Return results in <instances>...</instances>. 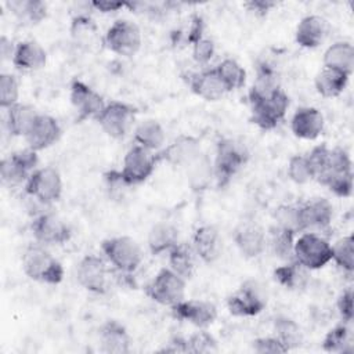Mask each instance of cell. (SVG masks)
<instances>
[{
    "mask_svg": "<svg viewBox=\"0 0 354 354\" xmlns=\"http://www.w3.org/2000/svg\"><path fill=\"white\" fill-rule=\"evenodd\" d=\"M19 100V84L14 75L1 73L0 75V106L8 109L15 105Z\"/></svg>",
    "mask_w": 354,
    "mask_h": 354,
    "instance_id": "43",
    "label": "cell"
},
{
    "mask_svg": "<svg viewBox=\"0 0 354 354\" xmlns=\"http://www.w3.org/2000/svg\"><path fill=\"white\" fill-rule=\"evenodd\" d=\"M192 93L205 101H217L224 97L228 90L214 68L205 69L189 76L188 82Z\"/></svg>",
    "mask_w": 354,
    "mask_h": 354,
    "instance_id": "25",
    "label": "cell"
},
{
    "mask_svg": "<svg viewBox=\"0 0 354 354\" xmlns=\"http://www.w3.org/2000/svg\"><path fill=\"white\" fill-rule=\"evenodd\" d=\"M35 239L41 245H62L71 239L69 225L54 213H39L30 224Z\"/></svg>",
    "mask_w": 354,
    "mask_h": 354,
    "instance_id": "15",
    "label": "cell"
},
{
    "mask_svg": "<svg viewBox=\"0 0 354 354\" xmlns=\"http://www.w3.org/2000/svg\"><path fill=\"white\" fill-rule=\"evenodd\" d=\"M353 289L351 288H347L344 289L339 299H337V311L343 319V322L346 324H350L353 321V315H354V311H353Z\"/></svg>",
    "mask_w": 354,
    "mask_h": 354,
    "instance_id": "50",
    "label": "cell"
},
{
    "mask_svg": "<svg viewBox=\"0 0 354 354\" xmlns=\"http://www.w3.org/2000/svg\"><path fill=\"white\" fill-rule=\"evenodd\" d=\"M26 195L40 205H51L62 195V178L51 166L37 167L25 183Z\"/></svg>",
    "mask_w": 354,
    "mask_h": 354,
    "instance_id": "7",
    "label": "cell"
},
{
    "mask_svg": "<svg viewBox=\"0 0 354 354\" xmlns=\"http://www.w3.org/2000/svg\"><path fill=\"white\" fill-rule=\"evenodd\" d=\"M214 55V43L210 39H199L192 44V58L199 65H206Z\"/></svg>",
    "mask_w": 354,
    "mask_h": 354,
    "instance_id": "49",
    "label": "cell"
},
{
    "mask_svg": "<svg viewBox=\"0 0 354 354\" xmlns=\"http://www.w3.org/2000/svg\"><path fill=\"white\" fill-rule=\"evenodd\" d=\"M37 152L30 148L10 153L8 156L3 158L0 163L1 181L10 187H15L22 183L25 184L32 173L37 169Z\"/></svg>",
    "mask_w": 354,
    "mask_h": 354,
    "instance_id": "10",
    "label": "cell"
},
{
    "mask_svg": "<svg viewBox=\"0 0 354 354\" xmlns=\"http://www.w3.org/2000/svg\"><path fill=\"white\" fill-rule=\"evenodd\" d=\"M196 257L205 263H214L223 249V241L220 232L213 225H202L195 230L191 243Z\"/></svg>",
    "mask_w": 354,
    "mask_h": 354,
    "instance_id": "23",
    "label": "cell"
},
{
    "mask_svg": "<svg viewBox=\"0 0 354 354\" xmlns=\"http://www.w3.org/2000/svg\"><path fill=\"white\" fill-rule=\"evenodd\" d=\"M173 317L189 322L201 329L212 325L217 318V307L207 300H181L171 306Z\"/></svg>",
    "mask_w": 354,
    "mask_h": 354,
    "instance_id": "19",
    "label": "cell"
},
{
    "mask_svg": "<svg viewBox=\"0 0 354 354\" xmlns=\"http://www.w3.org/2000/svg\"><path fill=\"white\" fill-rule=\"evenodd\" d=\"M252 122L263 130L275 129L289 108L288 94L278 87L267 97H249Z\"/></svg>",
    "mask_w": 354,
    "mask_h": 354,
    "instance_id": "4",
    "label": "cell"
},
{
    "mask_svg": "<svg viewBox=\"0 0 354 354\" xmlns=\"http://www.w3.org/2000/svg\"><path fill=\"white\" fill-rule=\"evenodd\" d=\"M288 177L296 184H306L313 177V170L308 163L307 155H293L288 162Z\"/></svg>",
    "mask_w": 354,
    "mask_h": 354,
    "instance_id": "42",
    "label": "cell"
},
{
    "mask_svg": "<svg viewBox=\"0 0 354 354\" xmlns=\"http://www.w3.org/2000/svg\"><path fill=\"white\" fill-rule=\"evenodd\" d=\"M275 6H277V3L270 1V0H250V1L245 3V7L249 11L254 12L256 15H266Z\"/></svg>",
    "mask_w": 354,
    "mask_h": 354,
    "instance_id": "52",
    "label": "cell"
},
{
    "mask_svg": "<svg viewBox=\"0 0 354 354\" xmlns=\"http://www.w3.org/2000/svg\"><path fill=\"white\" fill-rule=\"evenodd\" d=\"M195 252L191 245L178 242L167 252L169 268L184 279H189L195 271Z\"/></svg>",
    "mask_w": 354,
    "mask_h": 354,
    "instance_id": "34",
    "label": "cell"
},
{
    "mask_svg": "<svg viewBox=\"0 0 354 354\" xmlns=\"http://www.w3.org/2000/svg\"><path fill=\"white\" fill-rule=\"evenodd\" d=\"M37 115L36 109L29 104L17 102L10 106L6 109V124L8 133L14 137H25Z\"/></svg>",
    "mask_w": 354,
    "mask_h": 354,
    "instance_id": "30",
    "label": "cell"
},
{
    "mask_svg": "<svg viewBox=\"0 0 354 354\" xmlns=\"http://www.w3.org/2000/svg\"><path fill=\"white\" fill-rule=\"evenodd\" d=\"M11 62L21 71H39L47 62V53L37 41L24 40L15 44Z\"/></svg>",
    "mask_w": 354,
    "mask_h": 354,
    "instance_id": "26",
    "label": "cell"
},
{
    "mask_svg": "<svg viewBox=\"0 0 354 354\" xmlns=\"http://www.w3.org/2000/svg\"><path fill=\"white\" fill-rule=\"evenodd\" d=\"M8 10L25 24H39L47 17V6L39 0H15L6 3Z\"/></svg>",
    "mask_w": 354,
    "mask_h": 354,
    "instance_id": "36",
    "label": "cell"
},
{
    "mask_svg": "<svg viewBox=\"0 0 354 354\" xmlns=\"http://www.w3.org/2000/svg\"><path fill=\"white\" fill-rule=\"evenodd\" d=\"M315 180L336 196L347 198L353 192V166L344 148H329V155L322 171Z\"/></svg>",
    "mask_w": 354,
    "mask_h": 354,
    "instance_id": "1",
    "label": "cell"
},
{
    "mask_svg": "<svg viewBox=\"0 0 354 354\" xmlns=\"http://www.w3.org/2000/svg\"><path fill=\"white\" fill-rule=\"evenodd\" d=\"M274 278L283 288L289 290H299L307 285L308 270L296 260H290L274 270Z\"/></svg>",
    "mask_w": 354,
    "mask_h": 354,
    "instance_id": "35",
    "label": "cell"
},
{
    "mask_svg": "<svg viewBox=\"0 0 354 354\" xmlns=\"http://www.w3.org/2000/svg\"><path fill=\"white\" fill-rule=\"evenodd\" d=\"M185 171H187L188 185L196 194L206 191L209 188V185L212 184V180L214 178L213 162L205 152L198 155L185 167Z\"/></svg>",
    "mask_w": 354,
    "mask_h": 354,
    "instance_id": "28",
    "label": "cell"
},
{
    "mask_svg": "<svg viewBox=\"0 0 354 354\" xmlns=\"http://www.w3.org/2000/svg\"><path fill=\"white\" fill-rule=\"evenodd\" d=\"M300 232L324 230L333 218V206L325 198H315L297 205Z\"/></svg>",
    "mask_w": 354,
    "mask_h": 354,
    "instance_id": "18",
    "label": "cell"
},
{
    "mask_svg": "<svg viewBox=\"0 0 354 354\" xmlns=\"http://www.w3.org/2000/svg\"><path fill=\"white\" fill-rule=\"evenodd\" d=\"M104 43L108 50L122 57L134 55L142 43L140 28L127 19L115 21L104 36Z\"/></svg>",
    "mask_w": 354,
    "mask_h": 354,
    "instance_id": "9",
    "label": "cell"
},
{
    "mask_svg": "<svg viewBox=\"0 0 354 354\" xmlns=\"http://www.w3.org/2000/svg\"><path fill=\"white\" fill-rule=\"evenodd\" d=\"M105 259L120 272H134L142 261V250L136 239L127 235L112 236L101 242Z\"/></svg>",
    "mask_w": 354,
    "mask_h": 354,
    "instance_id": "5",
    "label": "cell"
},
{
    "mask_svg": "<svg viewBox=\"0 0 354 354\" xmlns=\"http://www.w3.org/2000/svg\"><path fill=\"white\" fill-rule=\"evenodd\" d=\"M106 189L109 191V196L113 199L123 198V194L130 185L124 181L120 170H109L104 174Z\"/></svg>",
    "mask_w": 354,
    "mask_h": 354,
    "instance_id": "47",
    "label": "cell"
},
{
    "mask_svg": "<svg viewBox=\"0 0 354 354\" xmlns=\"http://www.w3.org/2000/svg\"><path fill=\"white\" fill-rule=\"evenodd\" d=\"M202 153L201 141L188 134L176 137L169 145L156 152L158 162H166L173 167L185 169L198 155Z\"/></svg>",
    "mask_w": 354,
    "mask_h": 354,
    "instance_id": "16",
    "label": "cell"
},
{
    "mask_svg": "<svg viewBox=\"0 0 354 354\" xmlns=\"http://www.w3.org/2000/svg\"><path fill=\"white\" fill-rule=\"evenodd\" d=\"M14 51H15V46L12 44V41L7 36L3 35L0 37V55H1V59L3 61L12 59Z\"/></svg>",
    "mask_w": 354,
    "mask_h": 354,
    "instance_id": "54",
    "label": "cell"
},
{
    "mask_svg": "<svg viewBox=\"0 0 354 354\" xmlns=\"http://www.w3.org/2000/svg\"><path fill=\"white\" fill-rule=\"evenodd\" d=\"M71 33L72 37L82 44L90 43L97 33V28L95 24L93 22V19H90L86 15H77L72 19V25H71Z\"/></svg>",
    "mask_w": 354,
    "mask_h": 354,
    "instance_id": "46",
    "label": "cell"
},
{
    "mask_svg": "<svg viewBox=\"0 0 354 354\" xmlns=\"http://www.w3.org/2000/svg\"><path fill=\"white\" fill-rule=\"evenodd\" d=\"M214 69L218 73L220 79L223 80L228 91L243 87L246 82V72L236 59L225 58Z\"/></svg>",
    "mask_w": 354,
    "mask_h": 354,
    "instance_id": "38",
    "label": "cell"
},
{
    "mask_svg": "<svg viewBox=\"0 0 354 354\" xmlns=\"http://www.w3.org/2000/svg\"><path fill=\"white\" fill-rule=\"evenodd\" d=\"M322 350L326 353H347L351 350V336L346 322L336 325L325 335Z\"/></svg>",
    "mask_w": 354,
    "mask_h": 354,
    "instance_id": "40",
    "label": "cell"
},
{
    "mask_svg": "<svg viewBox=\"0 0 354 354\" xmlns=\"http://www.w3.org/2000/svg\"><path fill=\"white\" fill-rule=\"evenodd\" d=\"M178 243V231L169 223H156L148 232V248L153 256L167 253Z\"/></svg>",
    "mask_w": 354,
    "mask_h": 354,
    "instance_id": "33",
    "label": "cell"
},
{
    "mask_svg": "<svg viewBox=\"0 0 354 354\" xmlns=\"http://www.w3.org/2000/svg\"><path fill=\"white\" fill-rule=\"evenodd\" d=\"M249 153L246 148L232 138H221L216 147L213 162L214 178L220 188L230 184L232 177L245 166Z\"/></svg>",
    "mask_w": 354,
    "mask_h": 354,
    "instance_id": "3",
    "label": "cell"
},
{
    "mask_svg": "<svg viewBox=\"0 0 354 354\" xmlns=\"http://www.w3.org/2000/svg\"><path fill=\"white\" fill-rule=\"evenodd\" d=\"M136 108L126 102L111 101L97 118L104 133L112 138H123L133 126Z\"/></svg>",
    "mask_w": 354,
    "mask_h": 354,
    "instance_id": "13",
    "label": "cell"
},
{
    "mask_svg": "<svg viewBox=\"0 0 354 354\" xmlns=\"http://www.w3.org/2000/svg\"><path fill=\"white\" fill-rule=\"evenodd\" d=\"M267 306V296L256 281L243 282L239 289L227 299V307L235 317H254Z\"/></svg>",
    "mask_w": 354,
    "mask_h": 354,
    "instance_id": "12",
    "label": "cell"
},
{
    "mask_svg": "<svg viewBox=\"0 0 354 354\" xmlns=\"http://www.w3.org/2000/svg\"><path fill=\"white\" fill-rule=\"evenodd\" d=\"M61 137V126L58 120L50 115L39 113L25 134L28 148L41 151L55 144Z\"/></svg>",
    "mask_w": 354,
    "mask_h": 354,
    "instance_id": "20",
    "label": "cell"
},
{
    "mask_svg": "<svg viewBox=\"0 0 354 354\" xmlns=\"http://www.w3.org/2000/svg\"><path fill=\"white\" fill-rule=\"evenodd\" d=\"M293 260L308 271L322 268L332 260V245L315 232H303L295 239Z\"/></svg>",
    "mask_w": 354,
    "mask_h": 354,
    "instance_id": "6",
    "label": "cell"
},
{
    "mask_svg": "<svg viewBox=\"0 0 354 354\" xmlns=\"http://www.w3.org/2000/svg\"><path fill=\"white\" fill-rule=\"evenodd\" d=\"M324 115L313 106L299 108L290 120L292 133L301 140H315L324 130Z\"/></svg>",
    "mask_w": 354,
    "mask_h": 354,
    "instance_id": "24",
    "label": "cell"
},
{
    "mask_svg": "<svg viewBox=\"0 0 354 354\" xmlns=\"http://www.w3.org/2000/svg\"><path fill=\"white\" fill-rule=\"evenodd\" d=\"M185 281L169 267L162 268L147 283L145 295L158 304L171 307L184 299Z\"/></svg>",
    "mask_w": 354,
    "mask_h": 354,
    "instance_id": "8",
    "label": "cell"
},
{
    "mask_svg": "<svg viewBox=\"0 0 354 354\" xmlns=\"http://www.w3.org/2000/svg\"><path fill=\"white\" fill-rule=\"evenodd\" d=\"M275 336L283 343V346L289 350L299 347L303 343V332L293 319L288 317H278L274 324Z\"/></svg>",
    "mask_w": 354,
    "mask_h": 354,
    "instance_id": "39",
    "label": "cell"
},
{
    "mask_svg": "<svg viewBox=\"0 0 354 354\" xmlns=\"http://www.w3.org/2000/svg\"><path fill=\"white\" fill-rule=\"evenodd\" d=\"M160 351H163V353H188L187 337L173 336Z\"/></svg>",
    "mask_w": 354,
    "mask_h": 354,
    "instance_id": "53",
    "label": "cell"
},
{
    "mask_svg": "<svg viewBox=\"0 0 354 354\" xmlns=\"http://www.w3.org/2000/svg\"><path fill=\"white\" fill-rule=\"evenodd\" d=\"M324 66L351 75L354 69V47L348 41H336L324 53Z\"/></svg>",
    "mask_w": 354,
    "mask_h": 354,
    "instance_id": "31",
    "label": "cell"
},
{
    "mask_svg": "<svg viewBox=\"0 0 354 354\" xmlns=\"http://www.w3.org/2000/svg\"><path fill=\"white\" fill-rule=\"evenodd\" d=\"M165 138V130L162 124L155 119L142 120L134 129L136 145H140L152 152H158L163 148Z\"/></svg>",
    "mask_w": 354,
    "mask_h": 354,
    "instance_id": "32",
    "label": "cell"
},
{
    "mask_svg": "<svg viewBox=\"0 0 354 354\" xmlns=\"http://www.w3.org/2000/svg\"><path fill=\"white\" fill-rule=\"evenodd\" d=\"M234 242L242 256L254 259L264 252L267 235L257 223L242 221L234 231Z\"/></svg>",
    "mask_w": 354,
    "mask_h": 354,
    "instance_id": "21",
    "label": "cell"
},
{
    "mask_svg": "<svg viewBox=\"0 0 354 354\" xmlns=\"http://www.w3.org/2000/svg\"><path fill=\"white\" fill-rule=\"evenodd\" d=\"M328 32L326 21L319 15H307L301 18L296 28L295 39L300 47L315 48L318 47Z\"/></svg>",
    "mask_w": 354,
    "mask_h": 354,
    "instance_id": "27",
    "label": "cell"
},
{
    "mask_svg": "<svg viewBox=\"0 0 354 354\" xmlns=\"http://www.w3.org/2000/svg\"><path fill=\"white\" fill-rule=\"evenodd\" d=\"M22 270L33 281L57 285L64 278L62 264L41 245L26 248L22 254Z\"/></svg>",
    "mask_w": 354,
    "mask_h": 354,
    "instance_id": "2",
    "label": "cell"
},
{
    "mask_svg": "<svg viewBox=\"0 0 354 354\" xmlns=\"http://www.w3.org/2000/svg\"><path fill=\"white\" fill-rule=\"evenodd\" d=\"M187 347H188V353L209 354V353L218 351L217 340L213 337V335H210L205 329L187 337Z\"/></svg>",
    "mask_w": 354,
    "mask_h": 354,
    "instance_id": "45",
    "label": "cell"
},
{
    "mask_svg": "<svg viewBox=\"0 0 354 354\" xmlns=\"http://www.w3.org/2000/svg\"><path fill=\"white\" fill-rule=\"evenodd\" d=\"M76 278L80 286L91 293L102 295L109 286V270L106 263L95 254H87L79 261Z\"/></svg>",
    "mask_w": 354,
    "mask_h": 354,
    "instance_id": "14",
    "label": "cell"
},
{
    "mask_svg": "<svg viewBox=\"0 0 354 354\" xmlns=\"http://www.w3.org/2000/svg\"><path fill=\"white\" fill-rule=\"evenodd\" d=\"M295 236L296 234L283 230L274 224L270 228V235L267 238V242L272 250V253L283 260H293V245H295Z\"/></svg>",
    "mask_w": 354,
    "mask_h": 354,
    "instance_id": "37",
    "label": "cell"
},
{
    "mask_svg": "<svg viewBox=\"0 0 354 354\" xmlns=\"http://www.w3.org/2000/svg\"><path fill=\"white\" fill-rule=\"evenodd\" d=\"M69 98L80 120L88 119V118H93L97 120V118L101 115V112L106 105L102 95H100V93H97L87 83L79 79H75L71 83Z\"/></svg>",
    "mask_w": 354,
    "mask_h": 354,
    "instance_id": "17",
    "label": "cell"
},
{
    "mask_svg": "<svg viewBox=\"0 0 354 354\" xmlns=\"http://www.w3.org/2000/svg\"><path fill=\"white\" fill-rule=\"evenodd\" d=\"M253 350L259 354H278L286 353L288 348L277 336H267V337H257L253 340Z\"/></svg>",
    "mask_w": 354,
    "mask_h": 354,
    "instance_id": "48",
    "label": "cell"
},
{
    "mask_svg": "<svg viewBox=\"0 0 354 354\" xmlns=\"http://www.w3.org/2000/svg\"><path fill=\"white\" fill-rule=\"evenodd\" d=\"M98 342L100 350L108 354H126L131 346V337L127 329L116 319H109L101 325Z\"/></svg>",
    "mask_w": 354,
    "mask_h": 354,
    "instance_id": "22",
    "label": "cell"
},
{
    "mask_svg": "<svg viewBox=\"0 0 354 354\" xmlns=\"http://www.w3.org/2000/svg\"><path fill=\"white\" fill-rule=\"evenodd\" d=\"M275 224L293 234L300 232L299 224V209L297 205H282L275 209L274 213Z\"/></svg>",
    "mask_w": 354,
    "mask_h": 354,
    "instance_id": "44",
    "label": "cell"
},
{
    "mask_svg": "<svg viewBox=\"0 0 354 354\" xmlns=\"http://www.w3.org/2000/svg\"><path fill=\"white\" fill-rule=\"evenodd\" d=\"M91 7H94L97 11L100 12H115V11H119L122 10L123 7H130L131 3H127V1H109V0H101V1H93L90 3Z\"/></svg>",
    "mask_w": 354,
    "mask_h": 354,
    "instance_id": "51",
    "label": "cell"
},
{
    "mask_svg": "<svg viewBox=\"0 0 354 354\" xmlns=\"http://www.w3.org/2000/svg\"><path fill=\"white\" fill-rule=\"evenodd\" d=\"M348 79H350L348 73L322 66V69L315 75L314 86H315L317 93L321 97L335 98V97H339L344 91V88L348 83Z\"/></svg>",
    "mask_w": 354,
    "mask_h": 354,
    "instance_id": "29",
    "label": "cell"
},
{
    "mask_svg": "<svg viewBox=\"0 0 354 354\" xmlns=\"http://www.w3.org/2000/svg\"><path fill=\"white\" fill-rule=\"evenodd\" d=\"M158 163L156 152L148 151L140 145H133L123 158L120 173L124 181L130 185H138L148 180Z\"/></svg>",
    "mask_w": 354,
    "mask_h": 354,
    "instance_id": "11",
    "label": "cell"
},
{
    "mask_svg": "<svg viewBox=\"0 0 354 354\" xmlns=\"http://www.w3.org/2000/svg\"><path fill=\"white\" fill-rule=\"evenodd\" d=\"M332 260L343 271L351 274L354 271V238L346 235L332 245Z\"/></svg>",
    "mask_w": 354,
    "mask_h": 354,
    "instance_id": "41",
    "label": "cell"
}]
</instances>
